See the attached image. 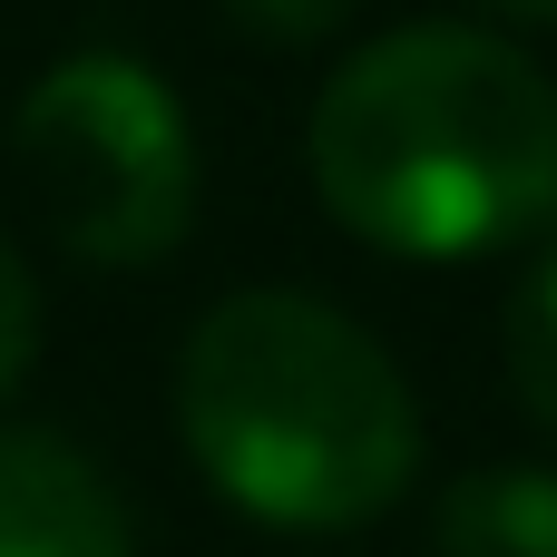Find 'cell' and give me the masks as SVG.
<instances>
[{"mask_svg":"<svg viewBox=\"0 0 557 557\" xmlns=\"http://www.w3.org/2000/svg\"><path fill=\"white\" fill-rule=\"evenodd\" d=\"M304 176L392 264L509 255L557 225V78L480 20L382 29L323 78Z\"/></svg>","mask_w":557,"mask_h":557,"instance_id":"6da1fadb","label":"cell"},{"mask_svg":"<svg viewBox=\"0 0 557 557\" xmlns=\"http://www.w3.org/2000/svg\"><path fill=\"white\" fill-rule=\"evenodd\" d=\"M176 441L206 490L284 539H343L411 499L421 401L401 362L304 284H245L176 352Z\"/></svg>","mask_w":557,"mask_h":557,"instance_id":"7a4b0ae2","label":"cell"},{"mask_svg":"<svg viewBox=\"0 0 557 557\" xmlns=\"http://www.w3.org/2000/svg\"><path fill=\"white\" fill-rule=\"evenodd\" d=\"M10 166L39 225L98 274L166 264L196 235V117L127 49H69L29 78L10 108Z\"/></svg>","mask_w":557,"mask_h":557,"instance_id":"3957f363","label":"cell"},{"mask_svg":"<svg viewBox=\"0 0 557 557\" xmlns=\"http://www.w3.org/2000/svg\"><path fill=\"white\" fill-rule=\"evenodd\" d=\"M0 557H137L117 480L29 421H0Z\"/></svg>","mask_w":557,"mask_h":557,"instance_id":"277c9868","label":"cell"},{"mask_svg":"<svg viewBox=\"0 0 557 557\" xmlns=\"http://www.w3.org/2000/svg\"><path fill=\"white\" fill-rule=\"evenodd\" d=\"M431 557H557V470L480 460L431 499Z\"/></svg>","mask_w":557,"mask_h":557,"instance_id":"5b68a950","label":"cell"},{"mask_svg":"<svg viewBox=\"0 0 557 557\" xmlns=\"http://www.w3.org/2000/svg\"><path fill=\"white\" fill-rule=\"evenodd\" d=\"M499 372H509L519 411L557 441V245L529 264V284H519L509 313H499Z\"/></svg>","mask_w":557,"mask_h":557,"instance_id":"8992f818","label":"cell"},{"mask_svg":"<svg viewBox=\"0 0 557 557\" xmlns=\"http://www.w3.org/2000/svg\"><path fill=\"white\" fill-rule=\"evenodd\" d=\"M215 10H225V29H245L264 49H323L333 29H352L362 0H215Z\"/></svg>","mask_w":557,"mask_h":557,"instance_id":"52a82bcc","label":"cell"},{"mask_svg":"<svg viewBox=\"0 0 557 557\" xmlns=\"http://www.w3.org/2000/svg\"><path fill=\"white\" fill-rule=\"evenodd\" d=\"M29 362H39V274H29V255L0 235V401L29 382Z\"/></svg>","mask_w":557,"mask_h":557,"instance_id":"ba28073f","label":"cell"},{"mask_svg":"<svg viewBox=\"0 0 557 557\" xmlns=\"http://www.w3.org/2000/svg\"><path fill=\"white\" fill-rule=\"evenodd\" d=\"M490 20H519V29H557V0H490Z\"/></svg>","mask_w":557,"mask_h":557,"instance_id":"9c48e42d","label":"cell"}]
</instances>
